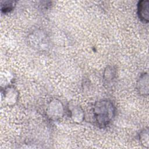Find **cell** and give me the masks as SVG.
<instances>
[{"label": "cell", "instance_id": "6da1fadb", "mask_svg": "<svg viewBox=\"0 0 149 149\" xmlns=\"http://www.w3.org/2000/svg\"><path fill=\"white\" fill-rule=\"evenodd\" d=\"M93 112L98 126L101 127H105L108 126L113 119L116 109L111 101L101 100L94 103Z\"/></svg>", "mask_w": 149, "mask_h": 149}, {"label": "cell", "instance_id": "7a4b0ae2", "mask_svg": "<svg viewBox=\"0 0 149 149\" xmlns=\"http://www.w3.org/2000/svg\"><path fill=\"white\" fill-rule=\"evenodd\" d=\"M28 41L32 48L40 51H45L49 47L48 37L40 29L32 31L28 36Z\"/></svg>", "mask_w": 149, "mask_h": 149}, {"label": "cell", "instance_id": "3957f363", "mask_svg": "<svg viewBox=\"0 0 149 149\" xmlns=\"http://www.w3.org/2000/svg\"><path fill=\"white\" fill-rule=\"evenodd\" d=\"M64 107L62 102L58 99L52 100L46 108V114L52 120H57L61 118L64 114Z\"/></svg>", "mask_w": 149, "mask_h": 149}, {"label": "cell", "instance_id": "277c9868", "mask_svg": "<svg viewBox=\"0 0 149 149\" xmlns=\"http://www.w3.org/2000/svg\"><path fill=\"white\" fill-rule=\"evenodd\" d=\"M2 98L7 105H15L19 98V91L15 86H8L5 88L2 93Z\"/></svg>", "mask_w": 149, "mask_h": 149}, {"label": "cell", "instance_id": "5b68a950", "mask_svg": "<svg viewBox=\"0 0 149 149\" xmlns=\"http://www.w3.org/2000/svg\"><path fill=\"white\" fill-rule=\"evenodd\" d=\"M137 13L140 20L147 23L149 20V1L142 0L137 3Z\"/></svg>", "mask_w": 149, "mask_h": 149}, {"label": "cell", "instance_id": "8992f818", "mask_svg": "<svg viewBox=\"0 0 149 149\" xmlns=\"http://www.w3.org/2000/svg\"><path fill=\"white\" fill-rule=\"evenodd\" d=\"M148 74L147 73H143L140 76L137 82V91L140 95H148Z\"/></svg>", "mask_w": 149, "mask_h": 149}, {"label": "cell", "instance_id": "52a82bcc", "mask_svg": "<svg viewBox=\"0 0 149 149\" xmlns=\"http://www.w3.org/2000/svg\"><path fill=\"white\" fill-rule=\"evenodd\" d=\"M69 115L74 122L80 123L84 119V112L83 109L79 105H72L69 108Z\"/></svg>", "mask_w": 149, "mask_h": 149}, {"label": "cell", "instance_id": "ba28073f", "mask_svg": "<svg viewBox=\"0 0 149 149\" xmlns=\"http://www.w3.org/2000/svg\"><path fill=\"white\" fill-rule=\"evenodd\" d=\"M116 77V68L112 66L109 65L106 67L103 73V79L105 84L109 85L113 82Z\"/></svg>", "mask_w": 149, "mask_h": 149}, {"label": "cell", "instance_id": "9c48e42d", "mask_svg": "<svg viewBox=\"0 0 149 149\" xmlns=\"http://www.w3.org/2000/svg\"><path fill=\"white\" fill-rule=\"evenodd\" d=\"M139 140L143 146L147 148L148 147V129L147 128L144 129L142 131H141V132L139 134Z\"/></svg>", "mask_w": 149, "mask_h": 149}, {"label": "cell", "instance_id": "30bf717a", "mask_svg": "<svg viewBox=\"0 0 149 149\" xmlns=\"http://www.w3.org/2000/svg\"><path fill=\"white\" fill-rule=\"evenodd\" d=\"M14 1H4L1 2V11L2 12L6 13L12 10L15 7Z\"/></svg>", "mask_w": 149, "mask_h": 149}]
</instances>
